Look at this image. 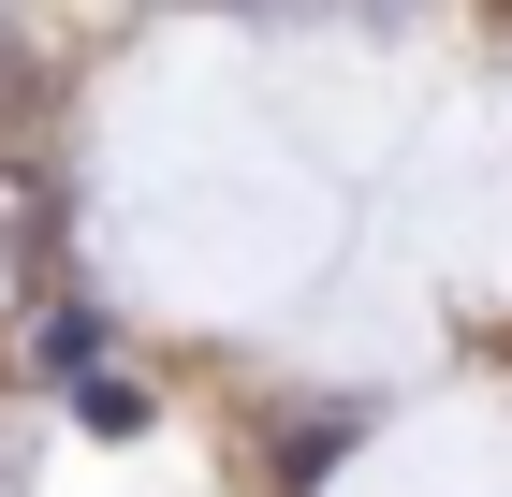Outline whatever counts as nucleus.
I'll use <instances>...</instances> for the list:
<instances>
[{"instance_id":"f257e3e1","label":"nucleus","mask_w":512,"mask_h":497,"mask_svg":"<svg viewBox=\"0 0 512 497\" xmlns=\"http://www.w3.org/2000/svg\"><path fill=\"white\" fill-rule=\"evenodd\" d=\"M44 264H59V191H44L30 161H0V307H30Z\"/></svg>"}]
</instances>
